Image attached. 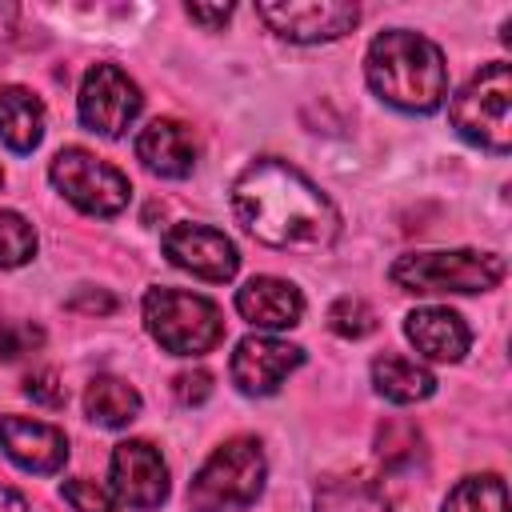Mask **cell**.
Returning <instances> with one entry per match:
<instances>
[{
    "mask_svg": "<svg viewBox=\"0 0 512 512\" xmlns=\"http://www.w3.org/2000/svg\"><path fill=\"white\" fill-rule=\"evenodd\" d=\"M232 212L248 236L280 252H320L340 236L332 200L288 160H256L232 184Z\"/></svg>",
    "mask_w": 512,
    "mask_h": 512,
    "instance_id": "cell-1",
    "label": "cell"
},
{
    "mask_svg": "<svg viewBox=\"0 0 512 512\" xmlns=\"http://www.w3.org/2000/svg\"><path fill=\"white\" fill-rule=\"evenodd\" d=\"M364 76L372 92L400 112H436L448 92L444 52L408 28H388L368 44Z\"/></svg>",
    "mask_w": 512,
    "mask_h": 512,
    "instance_id": "cell-2",
    "label": "cell"
},
{
    "mask_svg": "<svg viewBox=\"0 0 512 512\" xmlns=\"http://www.w3.org/2000/svg\"><path fill=\"white\" fill-rule=\"evenodd\" d=\"M144 328L172 356H204L224 340L220 308L180 288H152L144 296Z\"/></svg>",
    "mask_w": 512,
    "mask_h": 512,
    "instance_id": "cell-3",
    "label": "cell"
},
{
    "mask_svg": "<svg viewBox=\"0 0 512 512\" xmlns=\"http://www.w3.org/2000/svg\"><path fill=\"white\" fill-rule=\"evenodd\" d=\"M264 448L252 436H236L224 440L204 468L196 472L192 488H188V508L192 512H236L248 508L260 488H264Z\"/></svg>",
    "mask_w": 512,
    "mask_h": 512,
    "instance_id": "cell-4",
    "label": "cell"
},
{
    "mask_svg": "<svg viewBox=\"0 0 512 512\" xmlns=\"http://www.w3.org/2000/svg\"><path fill=\"white\" fill-rule=\"evenodd\" d=\"M452 128L496 156L512 148V68L504 60L484 64L456 96H452Z\"/></svg>",
    "mask_w": 512,
    "mask_h": 512,
    "instance_id": "cell-5",
    "label": "cell"
},
{
    "mask_svg": "<svg viewBox=\"0 0 512 512\" xmlns=\"http://www.w3.org/2000/svg\"><path fill=\"white\" fill-rule=\"evenodd\" d=\"M392 284L404 292H488L504 280V256L452 248V252H408L388 268Z\"/></svg>",
    "mask_w": 512,
    "mask_h": 512,
    "instance_id": "cell-6",
    "label": "cell"
},
{
    "mask_svg": "<svg viewBox=\"0 0 512 512\" xmlns=\"http://www.w3.org/2000/svg\"><path fill=\"white\" fill-rule=\"evenodd\" d=\"M48 176L56 184V192L76 204L88 216H116L124 212L132 184L120 168H112L108 160L92 156L88 148H60L48 164Z\"/></svg>",
    "mask_w": 512,
    "mask_h": 512,
    "instance_id": "cell-7",
    "label": "cell"
},
{
    "mask_svg": "<svg viewBox=\"0 0 512 512\" xmlns=\"http://www.w3.org/2000/svg\"><path fill=\"white\" fill-rule=\"evenodd\" d=\"M144 96L136 88V80L128 72H120L116 64H92L80 80V96H76V112L80 124L96 136H124L132 128V120L140 116Z\"/></svg>",
    "mask_w": 512,
    "mask_h": 512,
    "instance_id": "cell-8",
    "label": "cell"
},
{
    "mask_svg": "<svg viewBox=\"0 0 512 512\" xmlns=\"http://www.w3.org/2000/svg\"><path fill=\"white\" fill-rule=\"evenodd\" d=\"M260 20L292 40V44H324V40H340L344 32L356 28L360 8L344 4V0H288V4H256Z\"/></svg>",
    "mask_w": 512,
    "mask_h": 512,
    "instance_id": "cell-9",
    "label": "cell"
},
{
    "mask_svg": "<svg viewBox=\"0 0 512 512\" xmlns=\"http://www.w3.org/2000/svg\"><path fill=\"white\" fill-rule=\"evenodd\" d=\"M112 492L128 508H160L168 500V464L156 444L148 440H124L112 448L108 460Z\"/></svg>",
    "mask_w": 512,
    "mask_h": 512,
    "instance_id": "cell-10",
    "label": "cell"
},
{
    "mask_svg": "<svg viewBox=\"0 0 512 512\" xmlns=\"http://www.w3.org/2000/svg\"><path fill=\"white\" fill-rule=\"evenodd\" d=\"M164 256L176 268H184V272H192L200 280H212V284L232 280L236 268H240L236 244L224 232L208 228V224H176V228H168L164 232Z\"/></svg>",
    "mask_w": 512,
    "mask_h": 512,
    "instance_id": "cell-11",
    "label": "cell"
},
{
    "mask_svg": "<svg viewBox=\"0 0 512 512\" xmlns=\"http://www.w3.org/2000/svg\"><path fill=\"white\" fill-rule=\"evenodd\" d=\"M304 364V352L276 336H244L232 352V380L244 396H268L280 380Z\"/></svg>",
    "mask_w": 512,
    "mask_h": 512,
    "instance_id": "cell-12",
    "label": "cell"
},
{
    "mask_svg": "<svg viewBox=\"0 0 512 512\" xmlns=\"http://www.w3.org/2000/svg\"><path fill=\"white\" fill-rule=\"evenodd\" d=\"M0 448L16 468L36 476H52L68 460V436L56 424L28 416H0Z\"/></svg>",
    "mask_w": 512,
    "mask_h": 512,
    "instance_id": "cell-13",
    "label": "cell"
},
{
    "mask_svg": "<svg viewBox=\"0 0 512 512\" xmlns=\"http://www.w3.org/2000/svg\"><path fill=\"white\" fill-rule=\"evenodd\" d=\"M136 156L148 172L156 176H168V180H184L192 168H196V156H200V144L192 136L188 124L172 120V116H156L148 128H140L136 136Z\"/></svg>",
    "mask_w": 512,
    "mask_h": 512,
    "instance_id": "cell-14",
    "label": "cell"
},
{
    "mask_svg": "<svg viewBox=\"0 0 512 512\" xmlns=\"http://www.w3.org/2000/svg\"><path fill=\"white\" fill-rule=\"evenodd\" d=\"M236 312L256 324V328H292L304 316V296L296 284L280 280V276H252L240 292H236Z\"/></svg>",
    "mask_w": 512,
    "mask_h": 512,
    "instance_id": "cell-15",
    "label": "cell"
},
{
    "mask_svg": "<svg viewBox=\"0 0 512 512\" xmlns=\"http://www.w3.org/2000/svg\"><path fill=\"white\" fill-rule=\"evenodd\" d=\"M404 336L412 340V348L424 360H436V364H456L472 344L468 324L452 308H416V312H408L404 316Z\"/></svg>",
    "mask_w": 512,
    "mask_h": 512,
    "instance_id": "cell-16",
    "label": "cell"
},
{
    "mask_svg": "<svg viewBox=\"0 0 512 512\" xmlns=\"http://www.w3.org/2000/svg\"><path fill=\"white\" fill-rule=\"evenodd\" d=\"M384 484L368 472H332L316 484V512H384Z\"/></svg>",
    "mask_w": 512,
    "mask_h": 512,
    "instance_id": "cell-17",
    "label": "cell"
},
{
    "mask_svg": "<svg viewBox=\"0 0 512 512\" xmlns=\"http://www.w3.org/2000/svg\"><path fill=\"white\" fill-rule=\"evenodd\" d=\"M0 140L12 152H32L44 140V104L20 84L0 88Z\"/></svg>",
    "mask_w": 512,
    "mask_h": 512,
    "instance_id": "cell-18",
    "label": "cell"
},
{
    "mask_svg": "<svg viewBox=\"0 0 512 512\" xmlns=\"http://www.w3.org/2000/svg\"><path fill=\"white\" fill-rule=\"evenodd\" d=\"M372 384L392 404H416V400H428L436 392V376L424 364L396 356V352H384L372 360Z\"/></svg>",
    "mask_w": 512,
    "mask_h": 512,
    "instance_id": "cell-19",
    "label": "cell"
},
{
    "mask_svg": "<svg viewBox=\"0 0 512 512\" xmlns=\"http://www.w3.org/2000/svg\"><path fill=\"white\" fill-rule=\"evenodd\" d=\"M84 412L104 428H124L140 416V392L116 376H96L84 392Z\"/></svg>",
    "mask_w": 512,
    "mask_h": 512,
    "instance_id": "cell-20",
    "label": "cell"
},
{
    "mask_svg": "<svg viewBox=\"0 0 512 512\" xmlns=\"http://www.w3.org/2000/svg\"><path fill=\"white\" fill-rule=\"evenodd\" d=\"M376 460L384 472H408L424 460V436L412 420H384L376 428Z\"/></svg>",
    "mask_w": 512,
    "mask_h": 512,
    "instance_id": "cell-21",
    "label": "cell"
},
{
    "mask_svg": "<svg viewBox=\"0 0 512 512\" xmlns=\"http://www.w3.org/2000/svg\"><path fill=\"white\" fill-rule=\"evenodd\" d=\"M444 512H508V488L500 476H464L448 500Z\"/></svg>",
    "mask_w": 512,
    "mask_h": 512,
    "instance_id": "cell-22",
    "label": "cell"
},
{
    "mask_svg": "<svg viewBox=\"0 0 512 512\" xmlns=\"http://www.w3.org/2000/svg\"><path fill=\"white\" fill-rule=\"evenodd\" d=\"M36 256V232L20 212H0V268H20Z\"/></svg>",
    "mask_w": 512,
    "mask_h": 512,
    "instance_id": "cell-23",
    "label": "cell"
},
{
    "mask_svg": "<svg viewBox=\"0 0 512 512\" xmlns=\"http://www.w3.org/2000/svg\"><path fill=\"white\" fill-rule=\"evenodd\" d=\"M328 328L344 340H360L368 332H376V312L368 300L360 296H340L332 308H328Z\"/></svg>",
    "mask_w": 512,
    "mask_h": 512,
    "instance_id": "cell-24",
    "label": "cell"
},
{
    "mask_svg": "<svg viewBox=\"0 0 512 512\" xmlns=\"http://www.w3.org/2000/svg\"><path fill=\"white\" fill-rule=\"evenodd\" d=\"M64 500L76 508V512H116V504H112V496L96 484V480H84V476H76V480H64Z\"/></svg>",
    "mask_w": 512,
    "mask_h": 512,
    "instance_id": "cell-25",
    "label": "cell"
},
{
    "mask_svg": "<svg viewBox=\"0 0 512 512\" xmlns=\"http://www.w3.org/2000/svg\"><path fill=\"white\" fill-rule=\"evenodd\" d=\"M24 396H28L32 404H40V408H64V400H68V392H64V384H60V376H56L52 368L32 372V376L24 380Z\"/></svg>",
    "mask_w": 512,
    "mask_h": 512,
    "instance_id": "cell-26",
    "label": "cell"
},
{
    "mask_svg": "<svg viewBox=\"0 0 512 512\" xmlns=\"http://www.w3.org/2000/svg\"><path fill=\"white\" fill-rule=\"evenodd\" d=\"M40 344H44V332L36 324H4L0 328V360H20L24 352H32Z\"/></svg>",
    "mask_w": 512,
    "mask_h": 512,
    "instance_id": "cell-27",
    "label": "cell"
},
{
    "mask_svg": "<svg viewBox=\"0 0 512 512\" xmlns=\"http://www.w3.org/2000/svg\"><path fill=\"white\" fill-rule=\"evenodd\" d=\"M172 392H176V400H180L184 408H196V404H204V400L212 396V376H208L204 368L180 372V376L172 380Z\"/></svg>",
    "mask_w": 512,
    "mask_h": 512,
    "instance_id": "cell-28",
    "label": "cell"
},
{
    "mask_svg": "<svg viewBox=\"0 0 512 512\" xmlns=\"http://www.w3.org/2000/svg\"><path fill=\"white\" fill-rule=\"evenodd\" d=\"M68 308H72V312H100V316H108V312L116 308V300H112L108 292H92V288H84V292H76V296L68 300Z\"/></svg>",
    "mask_w": 512,
    "mask_h": 512,
    "instance_id": "cell-29",
    "label": "cell"
},
{
    "mask_svg": "<svg viewBox=\"0 0 512 512\" xmlns=\"http://www.w3.org/2000/svg\"><path fill=\"white\" fill-rule=\"evenodd\" d=\"M188 16L196 20V24H204V28H220L228 16H232V4H188Z\"/></svg>",
    "mask_w": 512,
    "mask_h": 512,
    "instance_id": "cell-30",
    "label": "cell"
},
{
    "mask_svg": "<svg viewBox=\"0 0 512 512\" xmlns=\"http://www.w3.org/2000/svg\"><path fill=\"white\" fill-rule=\"evenodd\" d=\"M0 512H28V500L20 492H12V488L0 484Z\"/></svg>",
    "mask_w": 512,
    "mask_h": 512,
    "instance_id": "cell-31",
    "label": "cell"
},
{
    "mask_svg": "<svg viewBox=\"0 0 512 512\" xmlns=\"http://www.w3.org/2000/svg\"><path fill=\"white\" fill-rule=\"evenodd\" d=\"M0 184H4V172H0Z\"/></svg>",
    "mask_w": 512,
    "mask_h": 512,
    "instance_id": "cell-32",
    "label": "cell"
}]
</instances>
